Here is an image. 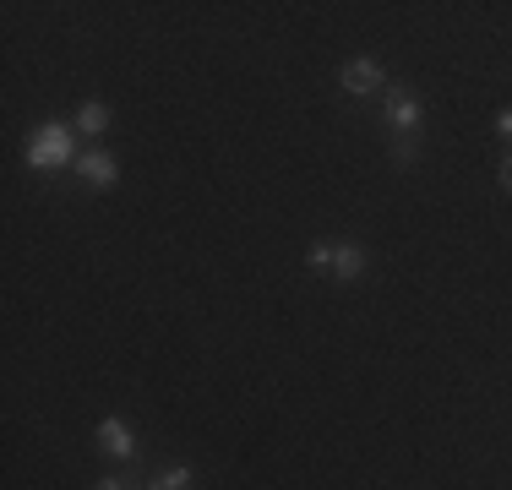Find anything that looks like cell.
Returning <instances> with one entry per match:
<instances>
[{"label": "cell", "mask_w": 512, "mask_h": 490, "mask_svg": "<svg viewBox=\"0 0 512 490\" xmlns=\"http://www.w3.org/2000/svg\"><path fill=\"white\" fill-rule=\"evenodd\" d=\"M77 158V142H71V126H60V120H50V126H39L28 137V164L33 169H60Z\"/></svg>", "instance_id": "1"}, {"label": "cell", "mask_w": 512, "mask_h": 490, "mask_svg": "<svg viewBox=\"0 0 512 490\" xmlns=\"http://www.w3.org/2000/svg\"><path fill=\"white\" fill-rule=\"evenodd\" d=\"M306 262L316 267V273L338 278V284H349V278L365 273V251H360V245H311Z\"/></svg>", "instance_id": "2"}, {"label": "cell", "mask_w": 512, "mask_h": 490, "mask_svg": "<svg viewBox=\"0 0 512 490\" xmlns=\"http://www.w3.org/2000/svg\"><path fill=\"white\" fill-rule=\"evenodd\" d=\"M382 115H387V126H393L398 137H409V131L420 126L425 104H420V98H414L409 88H387V98H382Z\"/></svg>", "instance_id": "3"}, {"label": "cell", "mask_w": 512, "mask_h": 490, "mask_svg": "<svg viewBox=\"0 0 512 490\" xmlns=\"http://www.w3.org/2000/svg\"><path fill=\"white\" fill-rule=\"evenodd\" d=\"M344 88L365 98V93H382L387 77H382V66H376V60H349V66H344Z\"/></svg>", "instance_id": "4"}, {"label": "cell", "mask_w": 512, "mask_h": 490, "mask_svg": "<svg viewBox=\"0 0 512 490\" xmlns=\"http://www.w3.org/2000/svg\"><path fill=\"white\" fill-rule=\"evenodd\" d=\"M77 175L88 180V186H99V191H104V186H115V158L93 147V153H82V158H77Z\"/></svg>", "instance_id": "5"}, {"label": "cell", "mask_w": 512, "mask_h": 490, "mask_svg": "<svg viewBox=\"0 0 512 490\" xmlns=\"http://www.w3.org/2000/svg\"><path fill=\"white\" fill-rule=\"evenodd\" d=\"M99 447L109 452V458L126 463L131 452H137V447H131V425H126V420H104V425H99Z\"/></svg>", "instance_id": "6"}, {"label": "cell", "mask_w": 512, "mask_h": 490, "mask_svg": "<svg viewBox=\"0 0 512 490\" xmlns=\"http://www.w3.org/2000/svg\"><path fill=\"white\" fill-rule=\"evenodd\" d=\"M104 126H109V109L99 104V98H93V104H82V109H77V131H82V137H99Z\"/></svg>", "instance_id": "7"}, {"label": "cell", "mask_w": 512, "mask_h": 490, "mask_svg": "<svg viewBox=\"0 0 512 490\" xmlns=\"http://www.w3.org/2000/svg\"><path fill=\"white\" fill-rule=\"evenodd\" d=\"M191 480H197V474H191L186 463H175V469H164L148 490H191Z\"/></svg>", "instance_id": "8"}, {"label": "cell", "mask_w": 512, "mask_h": 490, "mask_svg": "<svg viewBox=\"0 0 512 490\" xmlns=\"http://www.w3.org/2000/svg\"><path fill=\"white\" fill-rule=\"evenodd\" d=\"M496 131H502L507 147H512V109H502V115H496Z\"/></svg>", "instance_id": "9"}, {"label": "cell", "mask_w": 512, "mask_h": 490, "mask_svg": "<svg viewBox=\"0 0 512 490\" xmlns=\"http://www.w3.org/2000/svg\"><path fill=\"white\" fill-rule=\"evenodd\" d=\"M93 490H137V485H126V480H99Z\"/></svg>", "instance_id": "10"}, {"label": "cell", "mask_w": 512, "mask_h": 490, "mask_svg": "<svg viewBox=\"0 0 512 490\" xmlns=\"http://www.w3.org/2000/svg\"><path fill=\"white\" fill-rule=\"evenodd\" d=\"M502 186L512 191V153H507V164H502Z\"/></svg>", "instance_id": "11"}]
</instances>
